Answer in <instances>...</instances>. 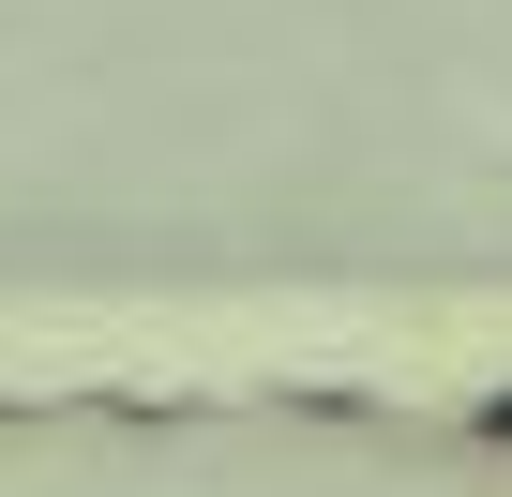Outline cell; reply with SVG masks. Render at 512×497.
<instances>
[{
	"instance_id": "1",
	"label": "cell",
	"mask_w": 512,
	"mask_h": 497,
	"mask_svg": "<svg viewBox=\"0 0 512 497\" xmlns=\"http://www.w3.org/2000/svg\"><path fill=\"white\" fill-rule=\"evenodd\" d=\"M482 437H512V392H482Z\"/></svg>"
}]
</instances>
